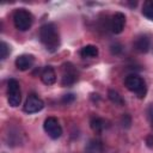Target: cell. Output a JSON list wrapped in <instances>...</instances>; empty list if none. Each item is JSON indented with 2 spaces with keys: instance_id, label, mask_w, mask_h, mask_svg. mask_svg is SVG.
Returning a JSON list of instances; mask_svg holds the SVG:
<instances>
[{
  "instance_id": "obj_1",
  "label": "cell",
  "mask_w": 153,
  "mask_h": 153,
  "mask_svg": "<svg viewBox=\"0 0 153 153\" xmlns=\"http://www.w3.org/2000/svg\"><path fill=\"white\" fill-rule=\"evenodd\" d=\"M39 39L45 49L55 53L60 47V35L54 23H47L39 29Z\"/></svg>"
},
{
  "instance_id": "obj_2",
  "label": "cell",
  "mask_w": 153,
  "mask_h": 153,
  "mask_svg": "<svg viewBox=\"0 0 153 153\" xmlns=\"http://www.w3.org/2000/svg\"><path fill=\"white\" fill-rule=\"evenodd\" d=\"M124 85H126V87H127L129 91L134 92V93L137 96V98L143 99V98L146 97L147 86H146L145 80H143L141 76H139V75H136V74H129V75H127L126 79H124Z\"/></svg>"
},
{
  "instance_id": "obj_3",
  "label": "cell",
  "mask_w": 153,
  "mask_h": 153,
  "mask_svg": "<svg viewBox=\"0 0 153 153\" xmlns=\"http://www.w3.org/2000/svg\"><path fill=\"white\" fill-rule=\"evenodd\" d=\"M13 23L19 31H27L32 26L33 17L27 10L17 8L13 13Z\"/></svg>"
},
{
  "instance_id": "obj_4",
  "label": "cell",
  "mask_w": 153,
  "mask_h": 153,
  "mask_svg": "<svg viewBox=\"0 0 153 153\" xmlns=\"http://www.w3.org/2000/svg\"><path fill=\"white\" fill-rule=\"evenodd\" d=\"M7 100L12 108L18 106L22 102V92H20L19 82L13 78L7 81Z\"/></svg>"
},
{
  "instance_id": "obj_5",
  "label": "cell",
  "mask_w": 153,
  "mask_h": 153,
  "mask_svg": "<svg viewBox=\"0 0 153 153\" xmlns=\"http://www.w3.org/2000/svg\"><path fill=\"white\" fill-rule=\"evenodd\" d=\"M43 129L48 134V136L54 139V140L59 139L62 135V128H61L57 118H55V117L45 118V121L43 123Z\"/></svg>"
},
{
  "instance_id": "obj_6",
  "label": "cell",
  "mask_w": 153,
  "mask_h": 153,
  "mask_svg": "<svg viewBox=\"0 0 153 153\" xmlns=\"http://www.w3.org/2000/svg\"><path fill=\"white\" fill-rule=\"evenodd\" d=\"M78 80V73L74 66L69 62L65 63L62 66V78H61V84L62 86H71Z\"/></svg>"
},
{
  "instance_id": "obj_7",
  "label": "cell",
  "mask_w": 153,
  "mask_h": 153,
  "mask_svg": "<svg viewBox=\"0 0 153 153\" xmlns=\"http://www.w3.org/2000/svg\"><path fill=\"white\" fill-rule=\"evenodd\" d=\"M44 108V102L35 93H30L24 103V111L27 114H35Z\"/></svg>"
},
{
  "instance_id": "obj_8",
  "label": "cell",
  "mask_w": 153,
  "mask_h": 153,
  "mask_svg": "<svg viewBox=\"0 0 153 153\" xmlns=\"http://www.w3.org/2000/svg\"><path fill=\"white\" fill-rule=\"evenodd\" d=\"M126 25V16L122 12H116L112 18H111V23H110V29L114 33L118 35L123 31Z\"/></svg>"
},
{
  "instance_id": "obj_9",
  "label": "cell",
  "mask_w": 153,
  "mask_h": 153,
  "mask_svg": "<svg viewBox=\"0 0 153 153\" xmlns=\"http://www.w3.org/2000/svg\"><path fill=\"white\" fill-rule=\"evenodd\" d=\"M35 62V56L31 54H22L19 56H17L16 59V67L19 71H27L32 67Z\"/></svg>"
},
{
  "instance_id": "obj_10",
  "label": "cell",
  "mask_w": 153,
  "mask_h": 153,
  "mask_svg": "<svg viewBox=\"0 0 153 153\" xmlns=\"http://www.w3.org/2000/svg\"><path fill=\"white\" fill-rule=\"evenodd\" d=\"M149 47H151V41L147 35L139 36L134 42V48L139 53H147L149 50Z\"/></svg>"
},
{
  "instance_id": "obj_11",
  "label": "cell",
  "mask_w": 153,
  "mask_h": 153,
  "mask_svg": "<svg viewBox=\"0 0 153 153\" xmlns=\"http://www.w3.org/2000/svg\"><path fill=\"white\" fill-rule=\"evenodd\" d=\"M41 79H42L43 84H45V85H53V84H55V81H56V73H55L54 68L51 66H45L42 69Z\"/></svg>"
},
{
  "instance_id": "obj_12",
  "label": "cell",
  "mask_w": 153,
  "mask_h": 153,
  "mask_svg": "<svg viewBox=\"0 0 153 153\" xmlns=\"http://www.w3.org/2000/svg\"><path fill=\"white\" fill-rule=\"evenodd\" d=\"M98 53V48L92 44H87L80 49V55L82 57H97Z\"/></svg>"
},
{
  "instance_id": "obj_13",
  "label": "cell",
  "mask_w": 153,
  "mask_h": 153,
  "mask_svg": "<svg viewBox=\"0 0 153 153\" xmlns=\"http://www.w3.org/2000/svg\"><path fill=\"white\" fill-rule=\"evenodd\" d=\"M90 126H91L93 131L100 133L105 128V121L103 118H100V117H92L91 121H90Z\"/></svg>"
},
{
  "instance_id": "obj_14",
  "label": "cell",
  "mask_w": 153,
  "mask_h": 153,
  "mask_svg": "<svg viewBox=\"0 0 153 153\" xmlns=\"http://www.w3.org/2000/svg\"><path fill=\"white\" fill-rule=\"evenodd\" d=\"M108 97H109V99H110L114 104H116V105H124V99L122 98V96H121L117 91H115V90H109Z\"/></svg>"
},
{
  "instance_id": "obj_15",
  "label": "cell",
  "mask_w": 153,
  "mask_h": 153,
  "mask_svg": "<svg viewBox=\"0 0 153 153\" xmlns=\"http://www.w3.org/2000/svg\"><path fill=\"white\" fill-rule=\"evenodd\" d=\"M141 12H142V14H143L147 19H149V20L153 22V2H151V1L143 2Z\"/></svg>"
},
{
  "instance_id": "obj_16",
  "label": "cell",
  "mask_w": 153,
  "mask_h": 153,
  "mask_svg": "<svg viewBox=\"0 0 153 153\" xmlns=\"http://www.w3.org/2000/svg\"><path fill=\"white\" fill-rule=\"evenodd\" d=\"M11 53V49H10V45L6 43V42H1L0 43V59L1 60H5Z\"/></svg>"
},
{
  "instance_id": "obj_17",
  "label": "cell",
  "mask_w": 153,
  "mask_h": 153,
  "mask_svg": "<svg viewBox=\"0 0 153 153\" xmlns=\"http://www.w3.org/2000/svg\"><path fill=\"white\" fill-rule=\"evenodd\" d=\"M121 123H122V126H123L124 128H129L130 124H131V117H130L128 114H124V115L122 116Z\"/></svg>"
},
{
  "instance_id": "obj_18",
  "label": "cell",
  "mask_w": 153,
  "mask_h": 153,
  "mask_svg": "<svg viewBox=\"0 0 153 153\" xmlns=\"http://www.w3.org/2000/svg\"><path fill=\"white\" fill-rule=\"evenodd\" d=\"M75 100V96L73 94V93H67V94H65L62 98H61V102L63 103V104H69V103H72V102H74Z\"/></svg>"
},
{
  "instance_id": "obj_19",
  "label": "cell",
  "mask_w": 153,
  "mask_h": 153,
  "mask_svg": "<svg viewBox=\"0 0 153 153\" xmlns=\"http://www.w3.org/2000/svg\"><path fill=\"white\" fill-rule=\"evenodd\" d=\"M110 48H111V53L115 54V55H117L122 51V45L120 43H114V44H111Z\"/></svg>"
},
{
  "instance_id": "obj_20",
  "label": "cell",
  "mask_w": 153,
  "mask_h": 153,
  "mask_svg": "<svg viewBox=\"0 0 153 153\" xmlns=\"http://www.w3.org/2000/svg\"><path fill=\"white\" fill-rule=\"evenodd\" d=\"M146 142H147V146H148V147H153V135L147 136Z\"/></svg>"
},
{
  "instance_id": "obj_21",
  "label": "cell",
  "mask_w": 153,
  "mask_h": 153,
  "mask_svg": "<svg viewBox=\"0 0 153 153\" xmlns=\"http://www.w3.org/2000/svg\"><path fill=\"white\" fill-rule=\"evenodd\" d=\"M148 116H149L151 122L153 123V105H151V106L148 108Z\"/></svg>"
}]
</instances>
